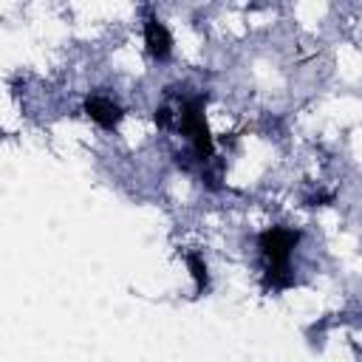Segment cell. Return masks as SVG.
Returning <instances> with one entry per match:
<instances>
[{
    "instance_id": "obj_8",
    "label": "cell",
    "mask_w": 362,
    "mask_h": 362,
    "mask_svg": "<svg viewBox=\"0 0 362 362\" xmlns=\"http://www.w3.org/2000/svg\"><path fill=\"white\" fill-rule=\"evenodd\" d=\"M331 201H334V196H331V193H325V196H314L309 204H311V207H322V204H331Z\"/></svg>"
},
{
    "instance_id": "obj_4",
    "label": "cell",
    "mask_w": 362,
    "mask_h": 362,
    "mask_svg": "<svg viewBox=\"0 0 362 362\" xmlns=\"http://www.w3.org/2000/svg\"><path fill=\"white\" fill-rule=\"evenodd\" d=\"M85 114H88V119H94L99 128H105V130H117L119 128V122H122V107L114 102V99H107V96H88L85 99Z\"/></svg>"
},
{
    "instance_id": "obj_7",
    "label": "cell",
    "mask_w": 362,
    "mask_h": 362,
    "mask_svg": "<svg viewBox=\"0 0 362 362\" xmlns=\"http://www.w3.org/2000/svg\"><path fill=\"white\" fill-rule=\"evenodd\" d=\"M153 119H156V125H159L162 130H167V128L173 125V114L167 111V107H159V111H156V117H153Z\"/></svg>"
},
{
    "instance_id": "obj_3",
    "label": "cell",
    "mask_w": 362,
    "mask_h": 362,
    "mask_svg": "<svg viewBox=\"0 0 362 362\" xmlns=\"http://www.w3.org/2000/svg\"><path fill=\"white\" fill-rule=\"evenodd\" d=\"M144 46H148L150 57L159 60V62H167L170 54H173V37H170L167 26L150 12H148V17H144Z\"/></svg>"
},
{
    "instance_id": "obj_6",
    "label": "cell",
    "mask_w": 362,
    "mask_h": 362,
    "mask_svg": "<svg viewBox=\"0 0 362 362\" xmlns=\"http://www.w3.org/2000/svg\"><path fill=\"white\" fill-rule=\"evenodd\" d=\"M187 269H190V275L196 280V288L204 292V288L209 286V272H207V264H204V258L198 255V252H187Z\"/></svg>"
},
{
    "instance_id": "obj_2",
    "label": "cell",
    "mask_w": 362,
    "mask_h": 362,
    "mask_svg": "<svg viewBox=\"0 0 362 362\" xmlns=\"http://www.w3.org/2000/svg\"><path fill=\"white\" fill-rule=\"evenodd\" d=\"M300 232L298 230H286V227H269L258 235V246L264 252V258L269 261V266H288V258L300 243Z\"/></svg>"
},
{
    "instance_id": "obj_1",
    "label": "cell",
    "mask_w": 362,
    "mask_h": 362,
    "mask_svg": "<svg viewBox=\"0 0 362 362\" xmlns=\"http://www.w3.org/2000/svg\"><path fill=\"white\" fill-rule=\"evenodd\" d=\"M204 102H207V96L187 99L184 107H181V114H178V128H181V133H187V136L193 139L196 156H198L201 162L212 159V148H215L212 133H209L207 119H204Z\"/></svg>"
},
{
    "instance_id": "obj_5",
    "label": "cell",
    "mask_w": 362,
    "mask_h": 362,
    "mask_svg": "<svg viewBox=\"0 0 362 362\" xmlns=\"http://www.w3.org/2000/svg\"><path fill=\"white\" fill-rule=\"evenodd\" d=\"M264 286L275 288V292H283V288L295 286V275H292L288 266H269L266 275H264Z\"/></svg>"
}]
</instances>
